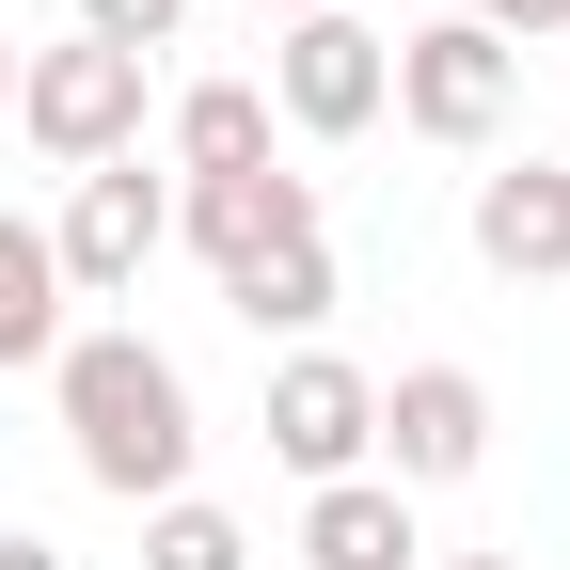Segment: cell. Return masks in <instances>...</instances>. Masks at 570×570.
<instances>
[{
	"label": "cell",
	"instance_id": "obj_1",
	"mask_svg": "<svg viewBox=\"0 0 570 570\" xmlns=\"http://www.w3.org/2000/svg\"><path fill=\"white\" fill-rule=\"evenodd\" d=\"M48 396H63V444H80V475L111 491V508H175L190 491V365L159 333H127V317H96V333H63V365H48Z\"/></svg>",
	"mask_w": 570,
	"mask_h": 570
},
{
	"label": "cell",
	"instance_id": "obj_2",
	"mask_svg": "<svg viewBox=\"0 0 570 570\" xmlns=\"http://www.w3.org/2000/svg\"><path fill=\"white\" fill-rule=\"evenodd\" d=\"M17 127L48 142L63 175H96V159H142V63L96 48V32H63V48H17Z\"/></svg>",
	"mask_w": 570,
	"mask_h": 570
},
{
	"label": "cell",
	"instance_id": "obj_3",
	"mask_svg": "<svg viewBox=\"0 0 570 570\" xmlns=\"http://www.w3.org/2000/svg\"><path fill=\"white\" fill-rule=\"evenodd\" d=\"M508 111H523V48H491L475 17H428V32H396V127L412 142H508Z\"/></svg>",
	"mask_w": 570,
	"mask_h": 570
},
{
	"label": "cell",
	"instance_id": "obj_4",
	"mask_svg": "<svg viewBox=\"0 0 570 570\" xmlns=\"http://www.w3.org/2000/svg\"><path fill=\"white\" fill-rule=\"evenodd\" d=\"M48 254H63V302H127V285L175 254V190L142 175V159L63 175V223H48Z\"/></svg>",
	"mask_w": 570,
	"mask_h": 570
},
{
	"label": "cell",
	"instance_id": "obj_5",
	"mask_svg": "<svg viewBox=\"0 0 570 570\" xmlns=\"http://www.w3.org/2000/svg\"><path fill=\"white\" fill-rule=\"evenodd\" d=\"M269 460L302 475V491L365 475L381 460V381L348 365V348H285V365H269Z\"/></svg>",
	"mask_w": 570,
	"mask_h": 570
},
{
	"label": "cell",
	"instance_id": "obj_6",
	"mask_svg": "<svg viewBox=\"0 0 570 570\" xmlns=\"http://www.w3.org/2000/svg\"><path fill=\"white\" fill-rule=\"evenodd\" d=\"M269 111H285V127H317V142L381 127V111H396V32H365L348 0H333V17H302V32L269 48Z\"/></svg>",
	"mask_w": 570,
	"mask_h": 570
},
{
	"label": "cell",
	"instance_id": "obj_7",
	"mask_svg": "<svg viewBox=\"0 0 570 570\" xmlns=\"http://www.w3.org/2000/svg\"><path fill=\"white\" fill-rule=\"evenodd\" d=\"M491 460V381L475 365H396L381 381V475L396 491H460Z\"/></svg>",
	"mask_w": 570,
	"mask_h": 570
},
{
	"label": "cell",
	"instance_id": "obj_8",
	"mask_svg": "<svg viewBox=\"0 0 570 570\" xmlns=\"http://www.w3.org/2000/svg\"><path fill=\"white\" fill-rule=\"evenodd\" d=\"M475 269L570 285V159H491L475 175Z\"/></svg>",
	"mask_w": 570,
	"mask_h": 570
},
{
	"label": "cell",
	"instance_id": "obj_9",
	"mask_svg": "<svg viewBox=\"0 0 570 570\" xmlns=\"http://www.w3.org/2000/svg\"><path fill=\"white\" fill-rule=\"evenodd\" d=\"M175 238L206 254V269H254V254H285V238H317V190L302 175H206V190H175Z\"/></svg>",
	"mask_w": 570,
	"mask_h": 570
},
{
	"label": "cell",
	"instance_id": "obj_10",
	"mask_svg": "<svg viewBox=\"0 0 570 570\" xmlns=\"http://www.w3.org/2000/svg\"><path fill=\"white\" fill-rule=\"evenodd\" d=\"M302 570H428L412 491H396V475H333L317 508H302Z\"/></svg>",
	"mask_w": 570,
	"mask_h": 570
},
{
	"label": "cell",
	"instance_id": "obj_11",
	"mask_svg": "<svg viewBox=\"0 0 570 570\" xmlns=\"http://www.w3.org/2000/svg\"><path fill=\"white\" fill-rule=\"evenodd\" d=\"M63 333H80L63 254H48V223H17V206H0V365H63Z\"/></svg>",
	"mask_w": 570,
	"mask_h": 570
},
{
	"label": "cell",
	"instance_id": "obj_12",
	"mask_svg": "<svg viewBox=\"0 0 570 570\" xmlns=\"http://www.w3.org/2000/svg\"><path fill=\"white\" fill-rule=\"evenodd\" d=\"M206 175H269V80H190L175 96V190Z\"/></svg>",
	"mask_w": 570,
	"mask_h": 570
},
{
	"label": "cell",
	"instance_id": "obj_13",
	"mask_svg": "<svg viewBox=\"0 0 570 570\" xmlns=\"http://www.w3.org/2000/svg\"><path fill=\"white\" fill-rule=\"evenodd\" d=\"M223 302H238L254 333H317V317H333V238H285V254H254Z\"/></svg>",
	"mask_w": 570,
	"mask_h": 570
},
{
	"label": "cell",
	"instance_id": "obj_14",
	"mask_svg": "<svg viewBox=\"0 0 570 570\" xmlns=\"http://www.w3.org/2000/svg\"><path fill=\"white\" fill-rule=\"evenodd\" d=\"M142 570H254V523L206 508V491H175V508H142Z\"/></svg>",
	"mask_w": 570,
	"mask_h": 570
},
{
	"label": "cell",
	"instance_id": "obj_15",
	"mask_svg": "<svg viewBox=\"0 0 570 570\" xmlns=\"http://www.w3.org/2000/svg\"><path fill=\"white\" fill-rule=\"evenodd\" d=\"M80 32L142 63V48H175V32H190V0H80Z\"/></svg>",
	"mask_w": 570,
	"mask_h": 570
},
{
	"label": "cell",
	"instance_id": "obj_16",
	"mask_svg": "<svg viewBox=\"0 0 570 570\" xmlns=\"http://www.w3.org/2000/svg\"><path fill=\"white\" fill-rule=\"evenodd\" d=\"M460 17H475L491 48H539V32H570V0H460Z\"/></svg>",
	"mask_w": 570,
	"mask_h": 570
},
{
	"label": "cell",
	"instance_id": "obj_17",
	"mask_svg": "<svg viewBox=\"0 0 570 570\" xmlns=\"http://www.w3.org/2000/svg\"><path fill=\"white\" fill-rule=\"evenodd\" d=\"M0 570H63V554H48V539H32V523H0Z\"/></svg>",
	"mask_w": 570,
	"mask_h": 570
},
{
	"label": "cell",
	"instance_id": "obj_18",
	"mask_svg": "<svg viewBox=\"0 0 570 570\" xmlns=\"http://www.w3.org/2000/svg\"><path fill=\"white\" fill-rule=\"evenodd\" d=\"M254 17H285V32H302V17H333V0H254Z\"/></svg>",
	"mask_w": 570,
	"mask_h": 570
},
{
	"label": "cell",
	"instance_id": "obj_19",
	"mask_svg": "<svg viewBox=\"0 0 570 570\" xmlns=\"http://www.w3.org/2000/svg\"><path fill=\"white\" fill-rule=\"evenodd\" d=\"M428 570H523V554H428Z\"/></svg>",
	"mask_w": 570,
	"mask_h": 570
},
{
	"label": "cell",
	"instance_id": "obj_20",
	"mask_svg": "<svg viewBox=\"0 0 570 570\" xmlns=\"http://www.w3.org/2000/svg\"><path fill=\"white\" fill-rule=\"evenodd\" d=\"M0 111H17V32H0Z\"/></svg>",
	"mask_w": 570,
	"mask_h": 570
}]
</instances>
